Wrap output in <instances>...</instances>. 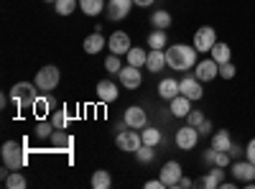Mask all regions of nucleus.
I'll use <instances>...</instances> for the list:
<instances>
[{
    "label": "nucleus",
    "mask_w": 255,
    "mask_h": 189,
    "mask_svg": "<svg viewBox=\"0 0 255 189\" xmlns=\"http://www.w3.org/2000/svg\"><path fill=\"white\" fill-rule=\"evenodd\" d=\"M166 67L176 72H189L197 67V49L186 44H174L171 49H166Z\"/></svg>",
    "instance_id": "nucleus-1"
},
{
    "label": "nucleus",
    "mask_w": 255,
    "mask_h": 189,
    "mask_svg": "<svg viewBox=\"0 0 255 189\" xmlns=\"http://www.w3.org/2000/svg\"><path fill=\"white\" fill-rule=\"evenodd\" d=\"M3 164H5V169L10 172H18V169H23L28 156H26V149H23V143H18V141H5L3 143Z\"/></svg>",
    "instance_id": "nucleus-2"
},
{
    "label": "nucleus",
    "mask_w": 255,
    "mask_h": 189,
    "mask_svg": "<svg viewBox=\"0 0 255 189\" xmlns=\"http://www.w3.org/2000/svg\"><path fill=\"white\" fill-rule=\"evenodd\" d=\"M36 82H18V85H13L10 87V100H13V105L18 110H28L31 105L36 102Z\"/></svg>",
    "instance_id": "nucleus-3"
},
{
    "label": "nucleus",
    "mask_w": 255,
    "mask_h": 189,
    "mask_svg": "<svg viewBox=\"0 0 255 189\" xmlns=\"http://www.w3.org/2000/svg\"><path fill=\"white\" fill-rule=\"evenodd\" d=\"M59 79H61V72H59V67H54V64H46V67H41V69L36 72V87H38L41 92H51V90H56Z\"/></svg>",
    "instance_id": "nucleus-4"
},
{
    "label": "nucleus",
    "mask_w": 255,
    "mask_h": 189,
    "mask_svg": "<svg viewBox=\"0 0 255 189\" xmlns=\"http://www.w3.org/2000/svg\"><path fill=\"white\" fill-rule=\"evenodd\" d=\"M197 143H199V131L194 128V125H184V128L176 131V146L181 151H191V149H197Z\"/></svg>",
    "instance_id": "nucleus-5"
},
{
    "label": "nucleus",
    "mask_w": 255,
    "mask_h": 189,
    "mask_svg": "<svg viewBox=\"0 0 255 189\" xmlns=\"http://www.w3.org/2000/svg\"><path fill=\"white\" fill-rule=\"evenodd\" d=\"M217 44V33L212 26H202L197 33H194V41H191V46L197 51H212V46Z\"/></svg>",
    "instance_id": "nucleus-6"
},
{
    "label": "nucleus",
    "mask_w": 255,
    "mask_h": 189,
    "mask_svg": "<svg viewBox=\"0 0 255 189\" xmlns=\"http://www.w3.org/2000/svg\"><path fill=\"white\" fill-rule=\"evenodd\" d=\"M140 146H143V138H140V133H138L135 128H130V131H120V133H118V149H120V151L135 154Z\"/></svg>",
    "instance_id": "nucleus-7"
},
{
    "label": "nucleus",
    "mask_w": 255,
    "mask_h": 189,
    "mask_svg": "<svg viewBox=\"0 0 255 189\" xmlns=\"http://www.w3.org/2000/svg\"><path fill=\"white\" fill-rule=\"evenodd\" d=\"M158 177H161V182H163L168 189L179 187V182H181V177H184V172H181V164H179V161H166Z\"/></svg>",
    "instance_id": "nucleus-8"
},
{
    "label": "nucleus",
    "mask_w": 255,
    "mask_h": 189,
    "mask_svg": "<svg viewBox=\"0 0 255 189\" xmlns=\"http://www.w3.org/2000/svg\"><path fill=\"white\" fill-rule=\"evenodd\" d=\"M118 77H120V85H123L125 90H138V87L143 85V74H140V67H133V64L123 67Z\"/></svg>",
    "instance_id": "nucleus-9"
},
{
    "label": "nucleus",
    "mask_w": 255,
    "mask_h": 189,
    "mask_svg": "<svg viewBox=\"0 0 255 189\" xmlns=\"http://www.w3.org/2000/svg\"><path fill=\"white\" fill-rule=\"evenodd\" d=\"M232 174H235V182L238 184H248V182H255V164L253 161H232Z\"/></svg>",
    "instance_id": "nucleus-10"
},
{
    "label": "nucleus",
    "mask_w": 255,
    "mask_h": 189,
    "mask_svg": "<svg viewBox=\"0 0 255 189\" xmlns=\"http://www.w3.org/2000/svg\"><path fill=\"white\" fill-rule=\"evenodd\" d=\"M125 125L128 128H135V131H143L145 128V123H148V115H145V110L140 108V105H130V108L125 110Z\"/></svg>",
    "instance_id": "nucleus-11"
},
{
    "label": "nucleus",
    "mask_w": 255,
    "mask_h": 189,
    "mask_svg": "<svg viewBox=\"0 0 255 189\" xmlns=\"http://www.w3.org/2000/svg\"><path fill=\"white\" fill-rule=\"evenodd\" d=\"M194 77L202 79V82L217 79V77H220V64H217L215 59H204V61H199V64L194 67Z\"/></svg>",
    "instance_id": "nucleus-12"
},
{
    "label": "nucleus",
    "mask_w": 255,
    "mask_h": 189,
    "mask_svg": "<svg viewBox=\"0 0 255 189\" xmlns=\"http://www.w3.org/2000/svg\"><path fill=\"white\" fill-rule=\"evenodd\" d=\"M130 36L128 33H123V31H115L110 38H108V49H110V54H118V56H123V54H128L130 51Z\"/></svg>",
    "instance_id": "nucleus-13"
},
{
    "label": "nucleus",
    "mask_w": 255,
    "mask_h": 189,
    "mask_svg": "<svg viewBox=\"0 0 255 189\" xmlns=\"http://www.w3.org/2000/svg\"><path fill=\"white\" fill-rule=\"evenodd\" d=\"M179 87H181V95H186L191 102H194V100H202V95H204L202 79H197V77H184V79L179 82Z\"/></svg>",
    "instance_id": "nucleus-14"
},
{
    "label": "nucleus",
    "mask_w": 255,
    "mask_h": 189,
    "mask_svg": "<svg viewBox=\"0 0 255 189\" xmlns=\"http://www.w3.org/2000/svg\"><path fill=\"white\" fill-rule=\"evenodd\" d=\"M133 5H135L133 0H110L108 3V18L110 20H123V18H128V13H130Z\"/></svg>",
    "instance_id": "nucleus-15"
},
{
    "label": "nucleus",
    "mask_w": 255,
    "mask_h": 189,
    "mask_svg": "<svg viewBox=\"0 0 255 189\" xmlns=\"http://www.w3.org/2000/svg\"><path fill=\"white\" fill-rule=\"evenodd\" d=\"M118 95H120V90H118L115 82H110V79H100L97 82V97H100V102H115Z\"/></svg>",
    "instance_id": "nucleus-16"
},
{
    "label": "nucleus",
    "mask_w": 255,
    "mask_h": 189,
    "mask_svg": "<svg viewBox=\"0 0 255 189\" xmlns=\"http://www.w3.org/2000/svg\"><path fill=\"white\" fill-rule=\"evenodd\" d=\"M168 102H171V108H168V110H171V115H176V118H186L191 113V100L186 95H181V92L174 100H168Z\"/></svg>",
    "instance_id": "nucleus-17"
},
{
    "label": "nucleus",
    "mask_w": 255,
    "mask_h": 189,
    "mask_svg": "<svg viewBox=\"0 0 255 189\" xmlns=\"http://www.w3.org/2000/svg\"><path fill=\"white\" fill-rule=\"evenodd\" d=\"M222 182H225V172H222V166H215L207 177H202L197 184L199 187H207V189H217V187H222Z\"/></svg>",
    "instance_id": "nucleus-18"
},
{
    "label": "nucleus",
    "mask_w": 255,
    "mask_h": 189,
    "mask_svg": "<svg viewBox=\"0 0 255 189\" xmlns=\"http://www.w3.org/2000/svg\"><path fill=\"white\" fill-rule=\"evenodd\" d=\"M166 67V51L163 49H151L148 51V61H145V69H151V72H161Z\"/></svg>",
    "instance_id": "nucleus-19"
},
{
    "label": "nucleus",
    "mask_w": 255,
    "mask_h": 189,
    "mask_svg": "<svg viewBox=\"0 0 255 189\" xmlns=\"http://www.w3.org/2000/svg\"><path fill=\"white\" fill-rule=\"evenodd\" d=\"M105 46H108V41H105V36L100 31H95V33H90L87 38H84V51L87 54H100Z\"/></svg>",
    "instance_id": "nucleus-20"
},
{
    "label": "nucleus",
    "mask_w": 255,
    "mask_h": 189,
    "mask_svg": "<svg viewBox=\"0 0 255 189\" xmlns=\"http://www.w3.org/2000/svg\"><path fill=\"white\" fill-rule=\"evenodd\" d=\"M179 92H181L179 82H176V79H171V77H168V79H163L161 85H158V95H161L163 100H174Z\"/></svg>",
    "instance_id": "nucleus-21"
},
{
    "label": "nucleus",
    "mask_w": 255,
    "mask_h": 189,
    "mask_svg": "<svg viewBox=\"0 0 255 189\" xmlns=\"http://www.w3.org/2000/svg\"><path fill=\"white\" fill-rule=\"evenodd\" d=\"M51 143H54V149H56V151H72V143H74V141H72L69 133H64V131L56 128L54 136H51Z\"/></svg>",
    "instance_id": "nucleus-22"
},
{
    "label": "nucleus",
    "mask_w": 255,
    "mask_h": 189,
    "mask_svg": "<svg viewBox=\"0 0 255 189\" xmlns=\"http://www.w3.org/2000/svg\"><path fill=\"white\" fill-rule=\"evenodd\" d=\"M31 113H33L38 120H46V115L51 113V100H49V97H36V102L31 105Z\"/></svg>",
    "instance_id": "nucleus-23"
},
{
    "label": "nucleus",
    "mask_w": 255,
    "mask_h": 189,
    "mask_svg": "<svg viewBox=\"0 0 255 189\" xmlns=\"http://www.w3.org/2000/svg\"><path fill=\"white\" fill-rule=\"evenodd\" d=\"M230 146H232L230 131H217V133H212V149H217V151H230Z\"/></svg>",
    "instance_id": "nucleus-24"
},
{
    "label": "nucleus",
    "mask_w": 255,
    "mask_h": 189,
    "mask_svg": "<svg viewBox=\"0 0 255 189\" xmlns=\"http://www.w3.org/2000/svg\"><path fill=\"white\" fill-rule=\"evenodd\" d=\"M125 56H128V64H133V67H145V61H148V51L140 46H130V51Z\"/></svg>",
    "instance_id": "nucleus-25"
},
{
    "label": "nucleus",
    "mask_w": 255,
    "mask_h": 189,
    "mask_svg": "<svg viewBox=\"0 0 255 189\" xmlns=\"http://www.w3.org/2000/svg\"><path fill=\"white\" fill-rule=\"evenodd\" d=\"M79 8L84 15H100L108 5H105V0H79Z\"/></svg>",
    "instance_id": "nucleus-26"
},
{
    "label": "nucleus",
    "mask_w": 255,
    "mask_h": 189,
    "mask_svg": "<svg viewBox=\"0 0 255 189\" xmlns=\"http://www.w3.org/2000/svg\"><path fill=\"white\" fill-rule=\"evenodd\" d=\"M230 56H232V51H230V46L225 44V41H217V44L212 46V59H215L217 64H225V61H230Z\"/></svg>",
    "instance_id": "nucleus-27"
},
{
    "label": "nucleus",
    "mask_w": 255,
    "mask_h": 189,
    "mask_svg": "<svg viewBox=\"0 0 255 189\" xmlns=\"http://www.w3.org/2000/svg\"><path fill=\"white\" fill-rule=\"evenodd\" d=\"M166 28H153L148 33V49H163L166 46Z\"/></svg>",
    "instance_id": "nucleus-28"
},
{
    "label": "nucleus",
    "mask_w": 255,
    "mask_h": 189,
    "mask_svg": "<svg viewBox=\"0 0 255 189\" xmlns=\"http://www.w3.org/2000/svg\"><path fill=\"white\" fill-rule=\"evenodd\" d=\"M92 187H95V189H108V187H113V177H110V172L97 169V172L92 174Z\"/></svg>",
    "instance_id": "nucleus-29"
},
{
    "label": "nucleus",
    "mask_w": 255,
    "mask_h": 189,
    "mask_svg": "<svg viewBox=\"0 0 255 189\" xmlns=\"http://www.w3.org/2000/svg\"><path fill=\"white\" fill-rule=\"evenodd\" d=\"M151 23H153V28H168L171 26V13L168 10H153L151 13Z\"/></svg>",
    "instance_id": "nucleus-30"
},
{
    "label": "nucleus",
    "mask_w": 255,
    "mask_h": 189,
    "mask_svg": "<svg viewBox=\"0 0 255 189\" xmlns=\"http://www.w3.org/2000/svg\"><path fill=\"white\" fill-rule=\"evenodd\" d=\"M77 5H79V0H56V3H54L59 15H72Z\"/></svg>",
    "instance_id": "nucleus-31"
},
{
    "label": "nucleus",
    "mask_w": 255,
    "mask_h": 189,
    "mask_svg": "<svg viewBox=\"0 0 255 189\" xmlns=\"http://www.w3.org/2000/svg\"><path fill=\"white\" fill-rule=\"evenodd\" d=\"M51 123H54V128H59V131H67V123H69V113H67V108L54 110V115H51Z\"/></svg>",
    "instance_id": "nucleus-32"
},
{
    "label": "nucleus",
    "mask_w": 255,
    "mask_h": 189,
    "mask_svg": "<svg viewBox=\"0 0 255 189\" xmlns=\"http://www.w3.org/2000/svg\"><path fill=\"white\" fill-rule=\"evenodd\" d=\"M140 138H143V143H148V146H158V143H161V131H158V128H143Z\"/></svg>",
    "instance_id": "nucleus-33"
},
{
    "label": "nucleus",
    "mask_w": 255,
    "mask_h": 189,
    "mask_svg": "<svg viewBox=\"0 0 255 189\" xmlns=\"http://www.w3.org/2000/svg\"><path fill=\"white\" fill-rule=\"evenodd\" d=\"M54 123H46V120H38L36 125V138H51L54 136Z\"/></svg>",
    "instance_id": "nucleus-34"
},
{
    "label": "nucleus",
    "mask_w": 255,
    "mask_h": 189,
    "mask_svg": "<svg viewBox=\"0 0 255 189\" xmlns=\"http://www.w3.org/2000/svg\"><path fill=\"white\" fill-rule=\"evenodd\" d=\"M105 69H108L110 74H120V69H123L120 56H118V54H110L108 59H105Z\"/></svg>",
    "instance_id": "nucleus-35"
},
{
    "label": "nucleus",
    "mask_w": 255,
    "mask_h": 189,
    "mask_svg": "<svg viewBox=\"0 0 255 189\" xmlns=\"http://www.w3.org/2000/svg\"><path fill=\"white\" fill-rule=\"evenodd\" d=\"M28 182H26V177L23 174H18V172H13L10 177H5V187H10V189H23Z\"/></svg>",
    "instance_id": "nucleus-36"
},
{
    "label": "nucleus",
    "mask_w": 255,
    "mask_h": 189,
    "mask_svg": "<svg viewBox=\"0 0 255 189\" xmlns=\"http://www.w3.org/2000/svg\"><path fill=\"white\" fill-rule=\"evenodd\" d=\"M135 156H138V161H140V164H148V161H153V146L143 143L140 149L135 151Z\"/></svg>",
    "instance_id": "nucleus-37"
},
{
    "label": "nucleus",
    "mask_w": 255,
    "mask_h": 189,
    "mask_svg": "<svg viewBox=\"0 0 255 189\" xmlns=\"http://www.w3.org/2000/svg\"><path fill=\"white\" fill-rule=\"evenodd\" d=\"M212 164H215V166H222V169H225V166L232 164V156H230L227 151H217V149H215V161H212Z\"/></svg>",
    "instance_id": "nucleus-38"
},
{
    "label": "nucleus",
    "mask_w": 255,
    "mask_h": 189,
    "mask_svg": "<svg viewBox=\"0 0 255 189\" xmlns=\"http://www.w3.org/2000/svg\"><path fill=\"white\" fill-rule=\"evenodd\" d=\"M204 120H207V118H204V113H202V110H191V113L186 115V123H189V125H194V128H199V125H202Z\"/></svg>",
    "instance_id": "nucleus-39"
},
{
    "label": "nucleus",
    "mask_w": 255,
    "mask_h": 189,
    "mask_svg": "<svg viewBox=\"0 0 255 189\" xmlns=\"http://www.w3.org/2000/svg\"><path fill=\"white\" fill-rule=\"evenodd\" d=\"M220 77H222V79H232V77H235V64H232V61H225V64H220Z\"/></svg>",
    "instance_id": "nucleus-40"
},
{
    "label": "nucleus",
    "mask_w": 255,
    "mask_h": 189,
    "mask_svg": "<svg viewBox=\"0 0 255 189\" xmlns=\"http://www.w3.org/2000/svg\"><path fill=\"white\" fill-rule=\"evenodd\" d=\"M227 154L232 156V161H238V159H240V156L245 154V149H240V146H238V143H232V146H230V151H227Z\"/></svg>",
    "instance_id": "nucleus-41"
},
{
    "label": "nucleus",
    "mask_w": 255,
    "mask_h": 189,
    "mask_svg": "<svg viewBox=\"0 0 255 189\" xmlns=\"http://www.w3.org/2000/svg\"><path fill=\"white\" fill-rule=\"evenodd\" d=\"M245 159L255 164V138H253V141H250V143L245 146Z\"/></svg>",
    "instance_id": "nucleus-42"
},
{
    "label": "nucleus",
    "mask_w": 255,
    "mask_h": 189,
    "mask_svg": "<svg viewBox=\"0 0 255 189\" xmlns=\"http://www.w3.org/2000/svg\"><path fill=\"white\" fill-rule=\"evenodd\" d=\"M197 131H199V136H209V133H212V123H209V120H204Z\"/></svg>",
    "instance_id": "nucleus-43"
},
{
    "label": "nucleus",
    "mask_w": 255,
    "mask_h": 189,
    "mask_svg": "<svg viewBox=\"0 0 255 189\" xmlns=\"http://www.w3.org/2000/svg\"><path fill=\"white\" fill-rule=\"evenodd\" d=\"M145 187H148V189H163L166 184H163V182H161V177H158V179H151V182H145Z\"/></svg>",
    "instance_id": "nucleus-44"
},
{
    "label": "nucleus",
    "mask_w": 255,
    "mask_h": 189,
    "mask_svg": "<svg viewBox=\"0 0 255 189\" xmlns=\"http://www.w3.org/2000/svg\"><path fill=\"white\" fill-rule=\"evenodd\" d=\"M133 3H135L138 8H148V5H153L156 0H133Z\"/></svg>",
    "instance_id": "nucleus-45"
},
{
    "label": "nucleus",
    "mask_w": 255,
    "mask_h": 189,
    "mask_svg": "<svg viewBox=\"0 0 255 189\" xmlns=\"http://www.w3.org/2000/svg\"><path fill=\"white\" fill-rule=\"evenodd\" d=\"M197 182H191V179H186V177H181V182H179V187H184V189H189V187H194Z\"/></svg>",
    "instance_id": "nucleus-46"
},
{
    "label": "nucleus",
    "mask_w": 255,
    "mask_h": 189,
    "mask_svg": "<svg viewBox=\"0 0 255 189\" xmlns=\"http://www.w3.org/2000/svg\"><path fill=\"white\" fill-rule=\"evenodd\" d=\"M46 3H56V0H46Z\"/></svg>",
    "instance_id": "nucleus-47"
}]
</instances>
